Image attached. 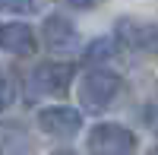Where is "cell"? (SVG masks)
<instances>
[{
	"mask_svg": "<svg viewBox=\"0 0 158 155\" xmlns=\"http://www.w3.org/2000/svg\"><path fill=\"white\" fill-rule=\"evenodd\" d=\"M120 76L108 67H92L82 79H79V105L85 111H104L114 105V98L120 95Z\"/></svg>",
	"mask_w": 158,
	"mask_h": 155,
	"instance_id": "obj_1",
	"label": "cell"
},
{
	"mask_svg": "<svg viewBox=\"0 0 158 155\" xmlns=\"http://www.w3.org/2000/svg\"><path fill=\"white\" fill-rule=\"evenodd\" d=\"M85 146L92 155H133L139 139L130 127L117 124V120H104V124H95L89 130Z\"/></svg>",
	"mask_w": 158,
	"mask_h": 155,
	"instance_id": "obj_2",
	"label": "cell"
},
{
	"mask_svg": "<svg viewBox=\"0 0 158 155\" xmlns=\"http://www.w3.org/2000/svg\"><path fill=\"white\" fill-rule=\"evenodd\" d=\"M76 79V67L63 60H44L29 73V95H48V98H60L70 92V86Z\"/></svg>",
	"mask_w": 158,
	"mask_h": 155,
	"instance_id": "obj_3",
	"label": "cell"
},
{
	"mask_svg": "<svg viewBox=\"0 0 158 155\" xmlns=\"http://www.w3.org/2000/svg\"><path fill=\"white\" fill-rule=\"evenodd\" d=\"M82 111L67 108V105H51L38 111V127L48 133V136H57V139H73L82 130Z\"/></svg>",
	"mask_w": 158,
	"mask_h": 155,
	"instance_id": "obj_4",
	"label": "cell"
},
{
	"mask_svg": "<svg viewBox=\"0 0 158 155\" xmlns=\"http://www.w3.org/2000/svg\"><path fill=\"white\" fill-rule=\"evenodd\" d=\"M0 51L13 57H32L38 51V35L29 22H0Z\"/></svg>",
	"mask_w": 158,
	"mask_h": 155,
	"instance_id": "obj_5",
	"label": "cell"
},
{
	"mask_svg": "<svg viewBox=\"0 0 158 155\" xmlns=\"http://www.w3.org/2000/svg\"><path fill=\"white\" fill-rule=\"evenodd\" d=\"M44 44L51 51H57V54H67V51H76L79 48V32H76V25L67 19V16H60V13H54V16H48L44 19Z\"/></svg>",
	"mask_w": 158,
	"mask_h": 155,
	"instance_id": "obj_6",
	"label": "cell"
},
{
	"mask_svg": "<svg viewBox=\"0 0 158 155\" xmlns=\"http://www.w3.org/2000/svg\"><path fill=\"white\" fill-rule=\"evenodd\" d=\"M114 54H117V38H92L82 51L85 63L92 67H104L108 60H114Z\"/></svg>",
	"mask_w": 158,
	"mask_h": 155,
	"instance_id": "obj_7",
	"label": "cell"
},
{
	"mask_svg": "<svg viewBox=\"0 0 158 155\" xmlns=\"http://www.w3.org/2000/svg\"><path fill=\"white\" fill-rule=\"evenodd\" d=\"M44 6V0H0V10L6 13H25V16H32Z\"/></svg>",
	"mask_w": 158,
	"mask_h": 155,
	"instance_id": "obj_8",
	"label": "cell"
},
{
	"mask_svg": "<svg viewBox=\"0 0 158 155\" xmlns=\"http://www.w3.org/2000/svg\"><path fill=\"white\" fill-rule=\"evenodd\" d=\"M10 101H13V86H10V79H6V76L0 73V111H3Z\"/></svg>",
	"mask_w": 158,
	"mask_h": 155,
	"instance_id": "obj_9",
	"label": "cell"
},
{
	"mask_svg": "<svg viewBox=\"0 0 158 155\" xmlns=\"http://www.w3.org/2000/svg\"><path fill=\"white\" fill-rule=\"evenodd\" d=\"M63 3H70L73 10H95L101 0H63Z\"/></svg>",
	"mask_w": 158,
	"mask_h": 155,
	"instance_id": "obj_10",
	"label": "cell"
},
{
	"mask_svg": "<svg viewBox=\"0 0 158 155\" xmlns=\"http://www.w3.org/2000/svg\"><path fill=\"white\" fill-rule=\"evenodd\" d=\"M146 120H149V130L158 136V101H155V105L149 108V114H146Z\"/></svg>",
	"mask_w": 158,
	"mask_h": 155,
	"instance_id": "obj_11",
	"label": "cell"
},
{
	"mask_svg": "<svg viewBox=\"0 0 158 155\" xmlns=\"http://www.w3.org/2000/svg\"><path fill=\"white\" fill-rule=\"evenodd\" d=\"M54 155H76V152H70V149H63V152H54Z\"/></svg>",
	"mask_w": 158,
	"mask_h": 155,
	"instance_id": "obj_12",
	"label": "cell"
},
{
	"mask_svg": "<svg viewBox=\"0 0 158 155\" xmlns=\"http://www.w3.org/2000/svg\"><path fill=\"white\" fill-rule=\"evenodd\" d=\"M149 155H158V149H152V152H149Z\"/></svg>",
	"mask_w": 158,
	"mask_h": 155,
	"instance_id": "obj_13",
	"label": "cell"
}]
</instances>
